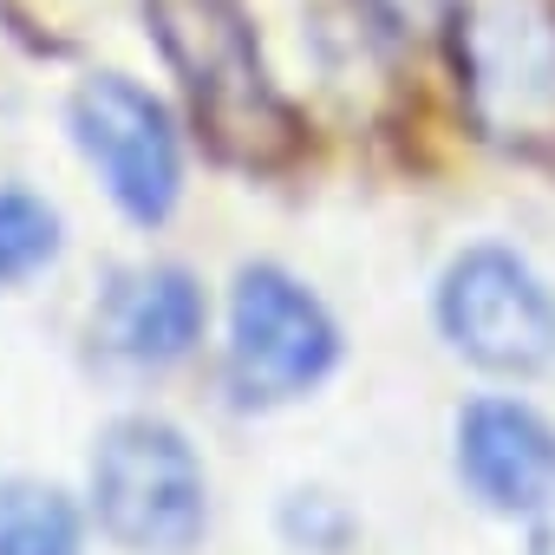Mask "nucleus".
Instances as JSON below:
<instances>
[{"label": "nucleus", "instance_id": "nucleus-4", "mask_svg": "<svg viewBox=\"0 0 555 555\" xmlns=\"http://www.w3.org/2000/svg\"><path fill=\"white\" fill-rule=\"evenodd\" d=\"M222 366L242 405H295L340 366V327L301 274L282 261H248L229 288Z\"/></svg>", "mask_w": 555, "mask_h": 555}, {"label": "nucleus", "instance_id": "nucleus-9", "mask_svg": "<svg viewBox=\"0 0 555 555\" xmlns=\"http://www.w3.org/2000/svg\"><path fill=\"white\" fill-rule=\"evenodd\" d=\"M0 555H86V516L53 477H0Z\"/></svg>", "mask_w": 555, "mask_h": 555}, {"label": "nucleus", "instance_id": "nucleus-10", "mask_svg": "<svg viewBox=\"0 0 555 555\" xmlns=\"http://www.w3.org/2000/svg\"><path fill=\"white\" fill-rule=\"evenodd\" d=\"M66 248V222L47 196L34 190H0V295L8 288H27L34 274H47Z\"/></svg>", "mask_w": 555, "mask_h": 555}, {"label": "nucleus", "instance_id": "nucleus-6", "mask_svg": "<svg viewBox=\"0 0 555 555\" xmlns=\"http://www.w3.org/2000/svg\"><path fill=\"white\" fill-rule=\"evenodd\" d=\"M66 131L125 222L157 229L183 203V144L170 112L131 73H86L66 99Z\"/></svg>", "mask_w": 555, "mask_h": 555}, {"label": "nucleus", "instance_id": "nucleus-7", "mask_svg": "<svg viewBox=\"0 0 555 555\" xmlns=\"http://www.w3.org/2000/svg\"><path fill=\"white\" fill-rule=\"evenodd\" d=\"M451 464H457V483L490 516L535 522L555 503V425L529 399H509V392L464 399L451 425Z\"/></svg>", "mask_w": 555, "mask_h": 555}, {"label": "nucleus", "instance_id": "nucleus-3", "mask_svg": "<svg viewBox=\"0 0 555 555\" xmlns=\"http://www.w3.org/2000/svg\"><path fill=\"white\" fill-rule=\"evenodd\" d=\"M451 66L490 144H555V0H451Z\"/></svg>", "mask_w": 555, "mask_h": 555}, {"label": "nucleus", "instance_id": "nucleus-5", "mask_svg": "<svg viewBox=\"0 0 555 555\" xmlns=\"http://www.w3.org/2000/svg\"><path fill=\"white\" fill-rule=\"evenodd\" d=\"M438 334L477 373L542 379L555 366V295L516 248L470 242L438 274Z\"/></svg>", "mask_w": 555, "mask_h": 555}, {"label": "nucleus", "instance_id": "nucleus-11", "mask_svg": "<svg viewBox=\"0 0 555 555\" xmlns=\"http://www.w3.org/2000/svg\"><path fill=\"white\" fill-rule=\"evenodd\" d=\"M274 522H282L288 548H301V555H347V542L360 529L353 509L334 490H288L282 509H274Z\"/></svg>", "mask_w": 555, "mask_h": 555}, {"label": "nucleus", "instance_id": "nucleus-8", "mask_svg": "<svg viewBox=\"0 0 555 555\" xmlns=\"http://www.w3.org/2000/svg\"><path fill=\"white\" fill-rule=\"evenodd\" d=\"M203 327H209V295L183 261L112 268L92 301L99 353H112L118 366H138V373H164V366L190 360Z\"/></svg>", "mask_w": 555, "mask_h": 555}, {"label": "nucleus", "instance_id": "nucleus-1", "mask_svg": "<svg viewBox=\"0 0 555 555\" xmlns=\"http://www.w3.org/2000/svg\"><path fill=\"white\" fill-rule=\"evenodd\" d=\"M144 21L203 144L229 170L274 177L301 157V118L261 60L248 0H144Z\"/></svg>", "mask_w": 555, "mask_h": 555}, {"label": "nucleus", "instance_id": "nucleus-12", "mask_svg": "<svg viewBox=\"0 0 555 555\" xmlns=\"http://www.w3.org/2000/svg\"><path fill=\"white\" fill-rule=\"evenodd\" d=\"M373 8L386 14V27L399 34V27H418V21H431L438 8H444V0H373Z\"/></svg>", "mask_w": 555, "mask_h": 555}, {"label": "nucleus", "instance_id": "nucleus-2", "mask_svg": "<svg viewBox=\"0 0 555 555\" xmlns=\"http://www.w3.org/2000/svg\"><path fill=\"white\" fill-rule=\"evenodd\" d=\"M86 496L105 542L125 555H196L209 535V470L157 412H125L92 438Z\"/></svg>", "mask_w": 555, "mask_h": 555}, {"label": "nucleus", "instance_id": "nucleus-13", "mask_svg": "<svg viewBox=\"0 0 555 555\" xmlns=\"http://www.w3.org/2000/svg\"><path fill=\"white\" fill-rule=\"evenodd\" d=\"M529 555H555V503L535 516V535H529Z\"/></svg>", "mask_w": 555, "mask_h": 555}]
</instances>
